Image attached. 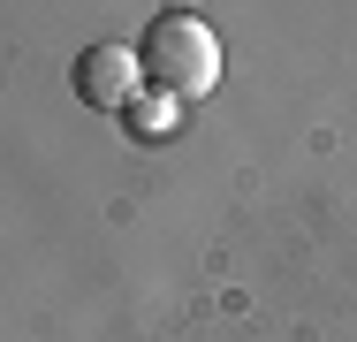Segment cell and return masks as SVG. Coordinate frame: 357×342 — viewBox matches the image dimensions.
<instances>
[{"label":"cell","instance_id":"obj_1","mask_svg":"<svg viewBox=\"0 0 357 342\" xmlns=\"http://www.w3.org/2000/svg\"><path fill=\"white\" fill-rule=\"evenodd\" d=\"M137 61H144V91H167V99H206L220 84V38L206 15H190V8H167V15H152L137 38Z\"/></svg>","mask_w":357,"mask_h":342},{"label":"cell","instance_id":"obj_2","mask_svg":"<svg viewBox=\"0 0 357 342\" xmlns=\"http://www.w3.org/2000/svg\"><path fill=\"white\" fill-rule=\"evenodd\" d=\"M137 91H144L137 46L99 38V46H84V54H76V99H84V107H99V114H130V99H137Z\"/></svg>","mask_w":357,"mask_h":342},{"label":"cell","instance_id":"obj_3","mask_svg":"<svg viewBox=\"0 0 357 342\" xmlns=\"http://www.w3.org/2000/svg\"><path fill=\"white\" fill-rule=\"evenodd\" d=\"M122 122H130V137H144V144H152V137H175V122H183V99H167V91H137Z\"/></svg>","mask_w":357,"mask_h":342}]
</instances>
